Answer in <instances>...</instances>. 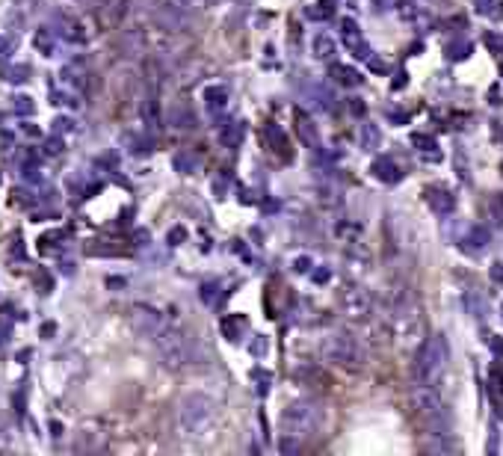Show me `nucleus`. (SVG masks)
<instances>
[{
	"label": "nucleus",
	"mask_w": 503,
	"mask_h": 456,
	"mask_svg": "<svg viewBox=\"0 0 503 456\" xmlns=\"http://www.w3.org/2000/svg\"><path fill=\"white\" fill-rule=\"evenodd\" d=\"M12 107H15V113H21V116H30V113H33V104H30L27 95H18L15 101H12Z\"/></svg>",
	"instance_id": "30"
},
{
	"label": "nucleus",
	"mask_w": 503,
	"mask_h": 456,
	"mask_svg": "<svg viewBox=\"0 0 503 456\" xmlns=\"http://www.w3.org/2000/svg\"><path fill=\"white\" fill-rule=\"evenodd\" d=\"M320 353H323V362H329L341 371H350V373L361 371L364 362H367V350L350 332H332L329 338H323Z\"/></svg>",
	"instance_id": "2"
},
{
	"label": "nucleus",
	"mask_w": 503,
	"mask_h": 456,
	"mask_svg": "<svg viewBox=\"0 0 503 456\" xmlns=\"http://www.w3.org/2000/svg\"><path fill=\"white\" fill-rule=\"evenodd\" d=\"M56 36L59 39H65V42H72V45H83L86 42V33H83V24L81 21H74V18H59V30H56Z\"/></svg>",
	"instance_id": "16"
},
{
	"label": "nucleus",
	"mask_w": 503,
	"mask_h": 456,
	"mask_svg": "<svg viewBox=\"0 0 503 456\" xmlns=\"http://www.w3.org/2000/svg\"><path fill=\"white\" fill-rule=\"evenodd\" d=\"M468 240L473 243V246H471V249H477V252H482V249H486V243H489V231H486V228H473V231H471V237H468Z\"/></svg>",
	"instance_id": "26"
},
{
	"label": "nucleus",
	"mask_w": 503,
	"mask_h": 456,
	"mask_svg": "<svg viewBox=\"0 0 503 456\" xmlns=\"http://www.w3.org/2000/svg\"><path fill=\"white\" fill-rule=\"evenodd\" d=\"M216 403L207 394H186L178 403V427L190 439H207L216 427Z\"/></svg>",
	"instance_id": "1"
},
{
	"label": "nucleus",
	"mask_w": 503,
	"mask_h": 456,
	"mask_svg": "<svg viewBox=\"0 0 503 456\" xmlns=\"http://www.w3.org/2000/svg\"><path fill=\"white\" fill-rule=\"evenodd\" d=\"M491 279H495V282H503V264H495V267H491Z\"/></svg>",
	"instance_id": "38"
},
{
	"label": "nucleus",
	"mask_w": 503,
	"mask_h": 456,
	"mask_svg": "<svg viewBox=\"0 0 503 456\" xmlns=\"http://www.w3.org/2000/svg\"><path fill=\"white\" fill-rule=\"evenodd\" d=\"M36 48H42V51H45V56H51V51H54V48H51V33H47V30H42V33L36 36Z\"/></svg>",
	"instance_id": "31"
},
{
	"label": "nucleus",
	"mask_w": 503,
	"mask_h": 456,
	"mask_svg": "<svg viewBox=\"0 0 503 456\" xmlns=\"http://www.w3.org/2000/svg\"><path fill=\"white\" fill-rule=\"evenodd\" d=\"M473 6H477L480 15H489L491 9H495V0H473Z\"/></svg>",
	"instance_id": "33"
},
{
	"label": "nucleus",
	"mask_w": 503,
	"mask_h": 456,
	"mask_svg": "<svg viewBox=\"0 0 503 456\" xmlns=\"http://www.w3.org/2000/svg\"><path fill=\"white\" fill-rule=\"evenodd\" d=\"M373 175H376L379 181H385V184H394V181H400V166L394 163L391 157H382V160L373 163Z\"/></svg>",
	"instance_id": "19"
},
{
	"label": "nucleus",
	"mask_w": 503,
	"mask_h": 456,
	"mask_svg": "<svg viewBox=\"0 0 503 456\" xmlns=\"http://www.w3.org/2000/svg\"><path fill=\"white\" fill-rule=\"evenodd\" d=\"M6 56H9V42L0 36V59H6Z\"/></svg>",
	"instance_id": "40"
},
{
	"label": "nucleus",
	"mask_w": 503,
	"mask_h": 456,
	"mask_svg": "<svg viewBox=\"0 0 503 456\" xmlns=\"http://www.w3.org/2000/svg\"><path fill=\"white\" fill-rule=\"evenodd\" d=\"M379 131H376V125H361V143H364V148H379Z\"/></svg>",
	"instance_id": "24"
},
{
	"label": "nucleus",
	"mask_w": 503,
	"mask_h": 456,
	"mask_svg": "<svg viewBox=\"0 0 503 456\" xmlns=\"http://www.w3.org/2000/svg\"><path fill=\"white\" fill-rule=\"evenodd\" d=\"M72 127H74V122H72V118H56V122H54V134H63V131L68 134V131H72Z\"/></svg>",
	"instance_id": "32"
},
{
	"label": "nucleus",
	"mask_w": 503,
	"mask_h": 456,
	"mask_svg": "<svg viewBox=\"0 0 503 456\" xmlns=\"http://www.w3.org/2000/svg\"><path fill=\"white\" fill-rule=\"evenodd\" d=\"M391 326H394V335L403 341H414L423 329V317H420V305L414 300V293L403 291L394 302V314H391Z\"/></svg>",
	"instance_id": "6"
},
{
	"label": "nucleus",
	"mask_w": 503,
	"mask_h": 456,
	"mask_svg": "<svg viewBox=\"0 0 503 456\" xmlns=\"http://www.w3.org/2000/svg\"><path fill=\"white\" fill-rule=\"evenodd\" d=\"M397 15H400V21H406L414 30H429L432 27V15L420 3H414V0H400Z\"/></svg>",
	"instance_id": "10"
},
{
	"label": "nucleus",
	"mask_w": 503,
	"mask_h": 456,
	"mask_svg": "<svg viewBox=\"0 0 503 456\" xmlns=\"http://www.w3.org/2000/svg\"><path fill=\"white\" fill-rule=\"evenodd\" d=\"M154 346H157V355H160V362L169 371H181L184 364L190 362V344H186L184 332L175 329V326H166V329L154 338Z\"/></svg>",
	"instance_id": "7"
},
{
	"label": "nucleus",
	"mask_w": 503,
	"mask_h": 456,
	"mask_svg": "<svg viewBox=\"0 0 503 456\" xmlns=\"http://www.w3.org/2000/svg\"><path fill=\"white\" fill-rule=\"evenodd\" d=\"M131 326H133V332L136 335H142V338H157L166 326V317L154 309V305H145V302H136L133 309H131Z\"/></svg>",
	"instance_id": "8"
},
{
	"label": "nucleus",
	"mask_w": 503,
	"mask_h": 456,
	"mask_svg": "<svg viewBox=\"0 0 503 456\" xmlns=\"http://www.w3.org/2000/svg\"><path fill=\"white\" fill-rule=\"evenodd\" d=\"M350 107H352V113H355V116H364V104H361V101H352Z\"/></svg>",
	"instance_id": "41"
},
{
	"label": "nucleus",
	"mask_w": 503,
	"mask_h": 456,
	"mask_svg": "<svg viewBox=\"0 0 503 456\" xmlns=\"http://www.w3.org/2000/svg\"><path fill=\"white\" fill-rule=\"evenodd\" d=\"M281 427L293 439H308L323 427V409L311 400H293L281 412Z\"/></svg>",
	"instance_id": "5"
},
{
	"label": "nucleus",
	"mask_w": 503,
	"mask_h": 456,
	"mask_svg": "<svg viewBox=\"0 0 503 456\" xmlns=\"http://www.w3.org/2000/svg\"><path fill=\"white\" fill-rule=\"evenodd\" d=\"M341 309L347 317H352V320H364V317H370V311H373V300L364 287L347 284L341 291Z\"/></svg>",
	"instance_id": "9"
},
{
	"label": "nucleus",
	"mask_w": 503,
	"mask_h": 456,
	"mask_svg": "<svg viewBox=\"0 0 503 456\" xmlns=\"http://www.w3.org/2000/svg\"><path fill=\"white\" fill-rule=\"evenodd\" d=\"M160 6L166 9V12H175L181 18H193L207 6V0H160Z\"/></svg>",
	"instance_id": "13"
},
{
	"label": "nucleus",
	"mask_w": 503,
	"mask_h": 456,
	"mask_svg": "<svg viewBox=\"0 0 503 456\" xmlns=\"http://www.w3.org/2000/svg\"><path fill=\"white\" fill-rule=\"evenodd\" d=\"M468 51H471V45H468V42H459V45H450V48H447V56H450V59H465Z\"/></svg>",
	"instance_id": "28"
},
{
	"label": "nucleus",
	"mask_w": 503,
	"mask_h": 456,
	"mask_svg": "<svg viewBox=\"0 0 503 456\" xmlns=\"http://www.w3.org/2000/svg\"><path fill=\"white\" fill-rule=\"evenodd\" d=\"M9 335H12V329H9V323H6V320H0V346H6V344H9Z\"/></svg>",
	"instance_id": "34"
},
{
	"label": "nucleus",
	"mask_w": 503,
	"mask_h": 456,
	"mask_svg": "<svg viewBox=\"0 0 503 456\" xmlns=\"http://www.w3.org/2000/svg\"><path fill=\"white\" fill-rule=\"evenodd\" d=\"M246 326H249V320L234 314V317H225V320H222V332H225V338H228V341H237Z\"/></svg>",
	"instance_id": "23"
},
{
	"label": "nucleus",
	"mask_w": 503,
	"mask_h": 456,
	"mask_svg": "<svg viewBox=\"0 0 503 456\" xmlns=\"http://www.w3.org/2000/svg\"><path fill=\"white\" fill-rule=\"evenodd\" d=\"M140 113H142V122H145L148 131H157V127H160V107H157L154 98H145Z\"/></svg>",
	"instance_id": "21"
},
{
	"label": "nucleus",
	"mask_w": 503,
	"mask_h": 456,
	"mask_svg": "<svg viewBox=\"0 0 503 456\" xmlns=\"http://www.w3.org/2000/svg\"><path fill=\"white\" fill-rule=\"evenodd\" d=\"M423 199H427V205L436 214H453V211H456V196L447 193V190H441V187H427Z\"/></svg>",
	"instance_id": "11"
},
{
	"label": "nucleus",
	"mask_w": 503,
	"mask_h": 456,
	"mask_svg": "<svg viewBox=\"0 0 503 456\" xmlns=\"http://www.w3.org/2000/svg\"><path fill=\"white\" fill-rule=\"evenodd\" d=\"M332 77L341 86H358L361 83V74L355 72V68H350V65H332Z\"/></svg>",
	"instance_id": "22"
},
{
	"label": "nucleus",
	"mask_w": 503,
	"mask_h": 456,
	"mask_svg": "<svg viewBox=\"0 0 503 456\" xmlns=\"http://www.w3.org/2000/svg\"><path fill=\"white\" fill-rule=\"evenodd\" d=\"M311 48H314V56H317V59H332L334 51H338V48H334V39L329 33H317V36H314Z\"/></svg>",
	"instance_id": "20"
},
{
	"label": "nucleus",
	"mask_w": 503,
	"mask_h": 456,
	"mask_svg": "<svg viewBox=\"0 0 503 456\" xmlns=\"http://www.w3.org/2000/svg\"><path fill=\"white\" fill-rule=\"evenodd\" d=\"M341 27H343V42H347V45L352 48L355 56H358V59H370V54H373V51L367 48V42H364V36L358 33V27H355V21H350V18H347V21H343Z\"/></svg>",
	"instance_id": "12"
},
{
	"label": "nucleus",
	"mask_w": 503,
	"mask_h": 456,
	"mask_svg": "<svg viewBox=\"0 0 503 456\" xmlns=\"http://www.w3.org/2000/svg\"><path fill=\"white\" fill-rule=\"evenodd\" d=\"M411 409L429 433H450V415L444 409V400L438 397L436 385L418 382V388H411Z\"/></svg>",
	"instance_id": "4"
},
{
	"label": "nucleus",
	"mask_w": 503,
	"mask_h": 456,
	"mask_svg": "<svg viewBox=\"0 0 503 456\" xmlns=\"http://www.w3.org/2000/svg\"><path fill=\"white\" fill-rule=\"evenodd\" d=\"M293 118H296V134H299V140H302L305 145L317 148V145H320V134H317V127H314L311 118L305 116L302 110H296V113H293Z\"/></svg>",
	"instance_id": "15"
},
{
	"label": "nucleus",
	"mask_w": 503,
	"mask_h": 456,
	"mask_svg": "<svg viewBox=\"0 0 503 456\" xmlns=\"http://www.w3.org/2000/svg\"><path fill=\"white\" fill-rule=\"evenodd\" d=\"M243 136H246V125L243 122H225L220 127V134H216V140H220L225 148H237L243 143Z\"/></svg>",
	"instance_id": "17"
},
{
	"label": "nucleus",
	"mask_w": 503,
	"mask_h": 456,
	"mask_svg": "<svg viewBox=\"0 0 503 456\" xmlns=\"http://www.w3.org/2000/svg\"><path fill=\"white\" fill-rule=\"evenodd\" d=\"M293 267H296V273H308V267H314V264H311V258H296Z\"/></svg>",
	"instance_id": "36"
},
{
	"label": "nucleus",
	"mask_w": 503,
	"mask_h": 456,
	"mask_svg": "<svg viewBox=\"0 0 503 456\" xmlns=\"http://www.w3.org/2000/svg\"><path fill=\"white\" fill-rule=\"evenodd\" d=\"M314 282H317V284H325V282H329V270H325V267H320V270L314 273Z\"/></svg>",
	"instance_id": "37"
},
{
	"label": "nucleus",
	"mask_w": 503,
	"mask_h": 456,
	"mask_svg": "<svg viewBox=\"0 0 503 456\" xmlns=\"http://www.w3.org/2000/svg\"><path fill=\"white\" fill-rule=\"evenodd\" d=\"M264 140L272 145V152H275V154L288 157V160L293 157V152H290V143H288V136H284V131H281L279 125H272V122L266 125V127H264Z\"/></svg>",
	"instance_id": "14"
},
{
	"label": "nucleus",
	"mask_w": 503,
	"mask_h": 456,
	"mask_svg": "<svg viewBox=\"0 0 503 456\" xmlns=\"http://www.w3.org/2000/svg\"><path fill=\"white\" fill-rule=\"evenodd\" d=\"M169 122H172L175 127H193V125H195V118H193V116H186V113H184V107H175V110L169 113Z\"/></svg>",
	"instance_id": "25"
},
{
	"label": "nucleus",
	"mask_w": 503,
	"mask_h": 456,
	"mask_svg": "<svg viewBox=\"0 0 503 456\" xmlns=\"http://www.w3.org/2000/svg\"><path fill=\"white\" fill-rule=\"evenodd\" d=\"M497 415H500V418H503V388L497 391Z\"/></svg>",
	"instance_id": "42"
},
{
	"label": "nucleus",
	"mask_w": 503,
	"mask_h": 456,
	"mask_svg": "<svg viewBox=\"0 0 503 456\" xmlns=\"http://www.w3.org/2000/svg\"><path fill=\"white\" fill-rule=\"evenodd\" d=\"M204 104L211 113H222L228 107V89L225 86H207L204 89Z\"/></svg>",
	"instance_id": "18"
},
{
	"label": "nucleus",
	"mask_w": 503,
	"mask_h": 456,
	"mask_svg": "<svg viewBox=\"0 0 503 456\" xmlns=\"http://www.w3.org/2000/svg\"><path fill=\"white\" fill-rule=\"evenodd\" d=\"M447 362H450V350L444 335H429L420 344L418 355H414V380L423 385H438L441 376L447 373Z\"/></svg>",
	"instance_id": "3"
},
{
	"label": "nucleus",
	"mask_w": 503,
	"mask_h": 456,
	"mask_svg": "<svg viewBox=\"0 0 503 456\" xmlns=\"http://www.w3.org/2000/svg\"><path fill=\"white\" fill-rule=\"evenodd\" d=\"M175 169H178V172H184V175H190V172L195 169V160H193V157L186 154V152H181V154L175 157Z\"/></svg>",
	"instance_id": "27"
},
{
	"label": "nucleus",
	"mask_w": 503,
	"mask_h": 456,
	"mask_svg": "<svg viewBox=\"0 0 503 456\" xmlns=\"http://www.w3.org/2000/svg\"><path fill=\"white\" fill-rule=\"evenodd\" d=\"M184 237H186L184 228H172V231H169V243H172V246H178V243L184 240Z\"/></svg>",
	"instance_id": "35"
},
{
	"label": "nucleus",
	"mask_w": 503,
	"mask_h": 456,
	"mask_svg": "<svg viewBox=\"0 0 503 456\" xmlns=\"http://www.w3.org/2000/svg\"><path fill=\"white\" fill-rule=\"evenodd\" d=\"M3 74H6V81H9V83H24V81H27V77H24V74H27V68H24V65H18V68H6Z\"/></svg>",
	"instance_id": "29"
},
{
	"label": "nucleus",
	"mask_w": 503,
	"mask_h": 456,
	"mask_svg": "<svg viewBox=\"0 0 503 456\" xmlns=\"http://www.w3.org/2000/svg\"><path fill=\"white\" fill-rule=\"evenodd\" d=\"M252 353H255V355L266 353V338H264V341H255V344H252Z\"/></svg>",
	"instance_id": "39"
}]
</instances>
